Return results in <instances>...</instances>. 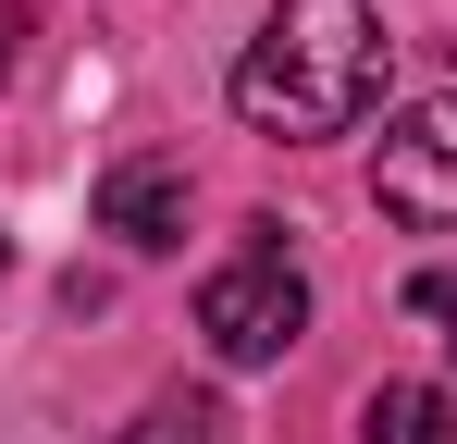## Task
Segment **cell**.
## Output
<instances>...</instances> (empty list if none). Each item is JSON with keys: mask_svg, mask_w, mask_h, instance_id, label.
I'll use <instances>...</instances> for the list:
<instances>
[{"mask_svg": "<svg viewBox=\"0 0 457 444\" xmlns=\"http://www.w3.org/2000/svg\"><path fill=\"white\" fill-rule=\"evenodd\" d=\"M383 12L371 0H272L260 12V37L235 50V124L247 136H346V124H371L383 111Z\"/></svg>", "mask_w": 457, "mask_h": 444, "instance_id": "obj_1", "label": "cell"}, {"mask_svg": "<svg viewBox=\"0 0 457 444\" xmlns=\"http://www.w3.org/2000/svg\"><path fill=\"white\" fill-rule=\"evenodd\" d=\"M247 234H260V247L223 259V272L198 284V333H211V358L272 370V358L309 333V284H297V259H285V234H272V222H247Z\"/></svg>", "mask_w": 457, "mask_h": 444, "instance_id": "obj_2", "label": "cell"}, {"mask_svg": "<svg viewBox=\"0 0 457 444\" xmlns=\"http://www.w3.org/2000/svg\"><path fill=\"white\" fill-rule=\"evenodd\" d=\"M371 198L408 234H457V99H408L371 148Z\"/></svg>", "mask_w": 457, "mask_h": 444, "instance_id": "obj_3", "label": "cell"}, {"mask_svg": "<svg viewBox=\"0 0 457 444\" xmlns=\"http://www.w3.org/2000/svg\"><path fill=\"white\" fill-rule=\"evenodd\" d=\"M99 234H124V247H186V160H112L99 173Z\"/></svg>", "mask_w": 457, "mask_h": 444, "instance_id": "obj_4", "label": "cell"}, {"mask_svg": "<svg viewBox=\"0 0 457 444\" xmlns=\"http://www.w3.org/2000/svg\"><path fill=\"white\" fill-rule=\"evenodd\" d=\"M359 444H457V395L445 382H383L359 407Z\"/></svg>", "mask_w": 457, "mask_h": 444, "instance_id": "obj_5", "label": "cell"}, {"mask_svg": "<svg viewBox=\"0 0 457 444\" xmlns=\"http://www.w3.org/2000/svg\"><path fill=\"white\" fill-rule=\"evenodd\" d=\"M235 420H223V395H198V382H173V395H149L137 407V432L124 444H223Z\"/></svg>", "mask_w": 457, "mask_h": 444, "instance_id": "obj_6", "label": "cell"}, {"mask_svg": "<svg viewBox=\"0 0 457 444\" xmlns=\"http://www.w3.org/2000/svg\"><path fill=\"white\" fill-rule=\"evenodd\" d=\"M408 321H433V333L457 346V272H420V284H408Z\"/></svg>", "mask_w": 457, "mask_h": 444, "instance_id": "obj_7", "label": "cell"}, {"mask_svg": "<svg viewBox=\"0 0 457 444\" xmlns=\"http://www.w3.org/2000/svg\"><path fill=\"white\" fill-rule=\"evenodd\" d=\"M12 50H25V0H0V74H12Z\"/></svg>", "mask_w": 457, "mask_h": 444, "instance_id": "obj_8", "label": "cell"}, {"mask_svg": "<svg viewBox=\"0 0 457 444\" xmlns=\"http://www.w3.org/2000/svg\"><path fill=\"white\" fill-rule=\"evenodd\" d=\"M0 272H12V234H0Z\"/></svg>", "mask_w": 457, "mask_h": 444, "instance_id": "obj_9", "label": "cell"}]
</instances>
